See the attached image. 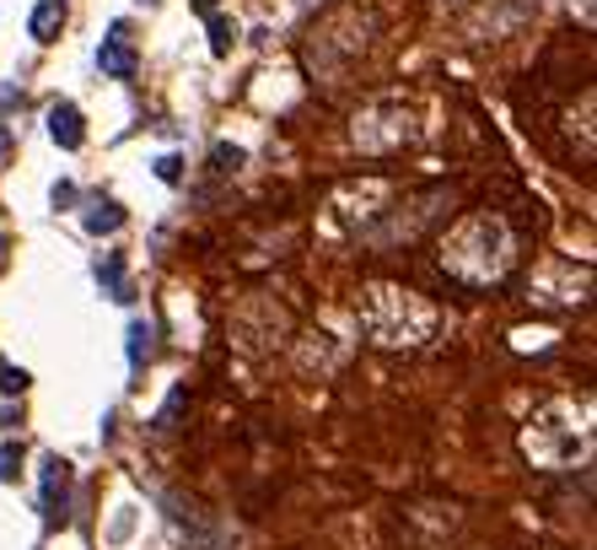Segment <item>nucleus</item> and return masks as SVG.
<instances>
[{"mask_svg": "<svg viewBox=\"0 0 597 550\" xmlns=\"http://www.w3.org/2000/svg\"><path fill=\"white\" fill-rule=\"evenodd\" d=\"M97 281L108 287V297H119V302H129V281H124V259L108 255L103 264H97Z\"/></svg>", "mask_w": 597, "mask_h": 550, "instance_id": "13", "label": "nucleus"}, {"mask_svg": "<svg viewBox=\"0 0 597 550\" xmlns=\"http://www.w3.org/2000/svg\"><path fill=\"white\" fill-rule=\"evenodd\" d=\"M195 11H199V17H210V11H216V0H195Z\"/></svg>", "mask_w": 597, "mask_h": 550, "instance_id": "19", "label": "nucleus"}, {"mask_svg": "<svg viewBox=\"0 0 597 550\" xmlns=\"http://www.w3.org/2000/svg\"><path fill=\"white\" fill-rule=\"evenodd\" d=\"M441 313L431 297H420L415 287L398 281H371L360 292V330L377 351H420L426 340L437 335Z\"/></svg>", "mask_w": 597, "mask_h": 550, "instance_id": "3", "label": "nucleus"}, {"mask_svg": "<svg viewBox=\"0 0 597 550\" xmlns=\"http://www.w3.org/2000/svg\"><path fill=\"white\" fill-rule=\"evenodd\" d=\"M597 448V411L593 394H555L544 405H533V416L522 422V454L533 469H587Z\"/></svg>", "mask_w": 597, "mask_h": 550, "instance_id": "2", "label": "nucleus"}, {"mask_svg": "<svg viewBox=\"0 0 597 550\" xmlns=\"http://www.w3.org/2000/svg\"><path fill=\"white\" fill-rule=\"evenodd\" d=\"M17 475H22V443H6V448H0V486L17 480Z\"/></svg>", "mask_w": 597, "mask_h": 550, "instance_id": "14", "label": "nucleus"}, {"mask_svg": "<svg viewBox=\"0 0 597 550\" xmlns=\"http://www.w3.org/2000/svg\"><path fill=\"white\" fill-rule=\"evenodd\" d=\"M97 65H103V76H135V43H129V22H114L108 33H103V49H97Z\"/></svg>", "mask_w": 597, "mask_h": 550, "instance_id": "7", "label": "nucleus"}, {"mask_svg": "<svg viewBox=\"0 0 597 550\" xmlns=\"http://www.w3.org/2000/svg\"><path fill=\"white\" fill-rule=\"evenodd\" d=\"M0 426H11V411H6V405H0Z\"/></svg>", "mask_w": 597, "mask_h": 550, "instance_id": "20", "label": "nucleus"}, {"mask_svg": "<svg viewBox=\"0 0 597 550\" xmlns=\"http://www.w3.org/2000/svg\"><path fill=\"white\" fill-rule=\"evenodd\" d=\"M394 200H398V189L388 184V178H360V184H345V189H339V221H345L350 232H371V227L388 216Z\"/></svg>", "mask_w": 597, "mask_h": 550, "instance_id": "5", "label": "nucleus"}, {"mask_svg": "<svg viewBox=\"0 0 597 550\" xmlns=\"http://www.w3.org/2000/svg\"><path fill=\"white\" fill-rule=\"evenodd\" d=\"M151 356H157V330H151L146 319H135V324H129V367L140 373Z\"/></svg>", "mask_w": 597, "mask_h": 550, "instance_id": "11", "label": "nucleus"}, {"mask_svg": "<svg viewBox=\"0 0 597 550\" xmlns=\"http://www.w3.org/2000/svg\"><path fill=\"white\" fill-rule=\"evenodd\" d=\"M65 17H71V6L65 0H39L33 6V17H28V33L39 43H54L60 39V28H65Z\"/></svg>", "mask_w": 597, "mask_h": 550, "instance_id": "10", "label": "nucleus"}, {"mask_svg": "<svg viewBox=\"0 0 597 550\" xmlns=\"http://www.w3.org/2000/svg\"><path fill=\"white\" fill-rule=\"evenodd\" d=\"M232 33H238L232 22H221V17H210V49H216V54H227V49H232Z\"/></svg>", "mask_w": 597, "mask_h": 550, "instance_id": "15", "label": "nucleus"}, {"mask_svg": "<svg viewBox=\"0 0 597 550\" xmlns=\"http://www.w3.org/2000/svg\"><path fill=\"white\" fill-rule=\"evenodd\" d=\"M238 163H242L238 146H216V168H238Z\"/></svg>", "mask_w": 597, "mask_h": 550, "instance_id": "17", "label": "nucleus"}, {"mask_svg": "<svg viewBox=\"0 0 597 550\" xmlns=\"http://www.w3.org/2000/svg\"><path fill=\"white\" fill-rule=\"evenodd\" d=\"M65 491H71V459L49 454V459H43V512H49V518L65 508Z\"/></svg>", "mask_w": 597, "mask_h": 550, "instance_id": "8", "label": "nucleus"}, {"mask_svg": "<svg viewBox=\"0 0 597 550\" xmlns=\"http://www.w3.org/2000/svg\"><path fill=\"white\" fill-rule=\"evenodd\" d=\"M124 227V206H114V200H92V211H86V232H119Z\"/></svg>", "mask_w": 597, "mask_h": 550, "instance_id": "12", "label": "nucleus"}, {"mask_svg": "<svg viewBox=\"0 0 597 550\" xmlns=\"http://www.w3.org/2000/svg\"><path fill=\"white\" fill-rule=\"evenodd\" d=\"M49 135H54V146H65V152H76L81 141H86V125H81L76 103H54V108H49Z\"/></svg>", "mask_w": 597, "mask_h": 550, "instance_id": "9", "label": "nucleus"}, {"mask_svg": "<svg viewBox=\"0 0 597 550\" xmlns=\"http://www.w3.org/2000/svg\"><path fill=\"white\" fill-rule=\"evenodd\" d=\"M0 388H6V394H22V388H28V373H22V367H6V362H0Z\"/></svg>", "mask_w": 597, "mask_h": 550, "instance_id": "16", "label": "nucleus"}, {"mask_svg": "<svg viewBox=\"0 0 597 550\" xmlns=\"http://www.w3.org/2000/svg\"><path fill=\"white\" fill-rule=\"evenodd\" d=\"M350 135H356V146L366 152V157H394V152H404L409 141H420V114H415L409 97L383 92V97L360 103Z\"/></svg>", "mask_w": 597, "mask_h": 550, "instance_id": "4", "label": "nucleus"}, {"mask_svg": "<svg viewBox=\"0 0 597 550\" xmlns=\"http://www.w3.org/2000/svg\"><path fill=\"white\" fill-rule=\"evenodd\" d=\"M533 17V0H501V6H484L474 22H469V33L474 39H506V33H517L522 22Z\"/></svg>", "mask_w": 597, "mask_h": 550, "instance_id": "6", "label": "nucleus"}, {"mask_svg": "<svg viewBox=\"0 0 597 550\" xmlns=\"http://www.w3.org/2000/svg\"><path fill=\"white\" fill-rule=\"evenodd\" d=\"M6 152H11V125L0 120V157H6Z\"/></svg>", "mask_w": 597, "mask_h": 550, "instance_id": "18", "label": "nucleus"}, {"mask_svg": "<svg viewBox=\"0 0 597 550\" xmlns=\"http://www.w3.org/2000/svg\"><path fill=\"white\" fill-rule=\"evenodd\" d=\"M517 227L506 221L501 211H469L458 216L437 243V259L447 270V281L469 287V292H490L501 287L512 270H517Z\"/></svg>", "mask_w": 597, "mask_h": 550, "instance_id": "1", "label": "nucleus"}]
</instances>
